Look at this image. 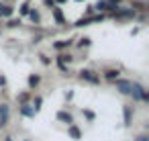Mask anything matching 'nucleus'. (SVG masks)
<instances>
[{
    "label": "nucleus",
    "instance_id": "ddd939ff",
    "mask_svg": "<svg viewBox=\"0 0 149 141\" xmlns=\"http://www.w3.org/2000/svg\"><path fill=\"white\" fill-rule=\"evenodd\" d=\"M39 82H41V78H39V76H35V74H33V76H29V86H31V88H35Z\"/></svg>",
    "mask_w": 149,
    "mask_h": 141
},
{
    "label": "nucleus",
    "instance_id": "1a4fd4ad",
    "mask_svg": "<svg viewBox=\"0 0 149 141\" xmlns=\"http://www.w3.org/2000/svg\"><path fill=\"white\" fill-rule=\"evenodd\" d=\"M13 15V8L8 4H0V17H10Z\"/></svg>",
    "mask_w": 149,
    "mask_h": 141
},
{
    "label": "nucleus",
    "instance_id": "412c9836",
    "mask_svg": "<svg viewBox=\"0 0 149 141\" xmlns=\"http://www.w3.org/2000/svg\"><path fill=\"white\" fill-rule=\"evenodd\" d=\"M43 2H45V6H51V8L55 6V2H53V0H43Z\"/></svg>",
    "mask_w": 149,
    "mask_h": 141
},
{
    "label": "nucleus",
    "instance_id": "423d86ee",
    "mask_svg": "<svg viewBox=\"0 0 149 141\" xmlns=\"http://www.w3.org/2000/svg\"><path fill=\"white\" fill-rule=\"evenodd\" d=\"M114 17H116V19H133V17H135V10H133V8L116 10V13H114Z\"/></svg>",
    "mask_w": 149,
    "mask_h": 141
},
{
    "label": "nucleus",
    "instance_id": "5701e85b",
    "mask_svg": "<svg viewBox=\"0 0 149 141\" xmlns=\"http://www.w3.org/2000/svg\"><path fill=\"white\" fill-rule=\"evenodd\" d=\"M0 86H6V78L4 76H0Z\"/></svg>",
    "mask_w": 149,
    "mask_h": 141
},
{
    "label": "nucleus",
    "instance_id": "f3484780",
    "mask_svg": "<svg viewBox=\"0 0 149 141\" xmlns=\"http://www.w3.org/2000/svg\"><path fill=\"white\" fill-rule=\"evenodd\" d=\"M41 102H43V98H41V96H37V98H35V106H33V108H35V112L41 108Z\"/></svg>",
    "mask_w": 149,
    "mask_h": 141
},
{
    "label": "nucleus",
    "instance_id": "aec40b11",
    "mask_svg": "<svg viewBox=\"0 0 149 141\" xmlns=\"http://www.w3.org/2000/svg\"><path fill=\"white\" fill-rule=\"evenodd\" d=\"M21 13H23V15H29V6L23 4V6H21Z\"/></svg>",
    "mask_w": 149,
    "mask_h": 141
},
{
    "label": "nucleus",
    "instance_id": "39448f33",
    "mask_svg": "<svg viewBox=\"0 0 149 141\" xmlns=\"http://www.w3.org/2000/svg\"><path fill=\"white\" fill-rule=\"evenodd\" d=\"M57 119H59L61 123H65L68 127H70V125H74V117H72L70 112H65V110H59V112H57Z\"/></svg>",
    "mask_w": 149,
    "mask_h": 141
},
{
    "label": "nucleus",
    "instance_id": "f257e3e1",
    "mask_svg": "<svg viewBox=\"0 0 149 141\" xmlns=\"http://www.w3.org/2000/svg\"><path fill=\"white\" fill-rule=\"evenodd\" d=\"M131 96H133V100H139V102H145V100H147V92H145V88H143L141 84H133Z\"/></svg>",
    "mask_w": 149,
    "mask_h": 141
},
{
    "label": "nucleus",
    "instance_id": "0eeeda50",
    "mask_svg": "<svg viewBox=\"0 0 149 141\" xmlns=\"http://www.w3.org/2000/svg\"><path fill=\"white\" fill-rule=\"evenodd\" d=\"M51 10H53V17H55V21H57L59 25H63V23H65V19H63V15H61V10H59V8H55V6H53Z\"/></svg>",
    "mask_w": 149,
    "mask_h": 141
},
{
    "label": "nucleus",
    "instance_id": "20e7f679",
    "mask_svg": "<svg viewBox=\"0 0 149 141\" xmlns=\"http://www.w3.org/2000/svg\"><path fill=\"white\" fill-rule=\"evenodd\" d=\"M80 78L86 80V82H90V84H98V76H94V72H90V70H82Z\"/></svg>",
    "mask_w": 149,
    "mask_h": 141
},
{
    "label": "nucleus",
    "instance_id": "dca6fc26",
    "mask_svg": "<svg viewBox=\"0 0 149 141\" xmlns=\"http://www.w3.org/2000/svg\"><path fill=\"white\" fill-rule=\"evenodd\" d=\"M70 43H72V41H57V43H55V49H63V47H70Z\"/></svg>",
    "mask_w": 149,
    "mask_h": 141
},
{
    "label": "nucleus",
    "instance_id": "6ab92c4d",
    "mask_svg": "<svg viewBox=\"0 0 149 141\" xmlns=\"http://www.w3.org/2000/svg\"><path fill=\"white\" fill-rule=\"evenodd\" d=\"M27 100H29V94H19V102L27 104Z\"/></svg>",
    "mask_w": 149,
    "mask_h": 141
},
{
    "label": "nucleus",
    "instance_id": "9b49d317",
    "mask_svg": "<svg viewBox=\"0 0 149 141\" xmlns=\"http://www.w3.org/2000/svg\"><path fill=\"white\" fill-rule=\"evenodd\" d=\"M131 119H133V108L125 106V125H131Z\"/></svg>",
    "mask_w": 149,
    "mask_h": 141
},
{
    "label": "nucleus",
    "instance_id": "f03ea898",
    "mask_svg": "<svg viewBox=\"0 0 149 141\" xmlns=\"http://www.w3.org/2000/svg\"><path fill=\"white\" fill-rule=\"evenodd\" d=\"M114 86L120 94H131V88H133V82L129 80H114Z\"/></svg>",
    "mask_w": 149,
    "mask_h": 141
},
{
    "label": "nucleus",
    "instance_id": "2eb2a0df",
    "mask_svg": "<svg viewBox=\"0 0 149 141\" xmlns=\"http://www.w3.org/2000/svg\"><path fill=\"white\" fill-rule=\"evenodd\" d=\"M94 8H98V10H106V8H108V2H106V0H98Z\"/></svg>",
    "mask_w": 149,
    "mask_h": 141
},
{
    "label": "nucleus",
    "instance_id": "a211bd4d",
    "mask_svg": "<svg viewBox=\"0 0 149 141\" xmlns=\"http://www.w3.org/2000/svg\"><path fill=\"white\" fill-rule=\"evenodd\" d=\"M78 45H80V47H88V45H90V39H88V37H84V39H80V43H78Z\"/></svg>",
    "mask_w": 149,
    "mask_h": 141
},
{
    "label": "nucleus",
    "instance_id": "4be33fe9",
    "mask_svg": "<svg viewBox=\"0 0 149 141\" xmlns=\"http://www.w3.org/2000/svg\"><path fill=\"white\" fill-rule=\"evenodd\" d=\"M137 141H149V137H147V135H139Z\"/></svg>",
    "mask_w": 149,
    "mask_h": 141
},
{
    "label": "nucleus",
    "instance_id": "f8f14e48",
    "mask_svg": "<svg viewBox=\"0 0 149 141\" xmlns=\"http://www.w3.org/2000/svg\"><path fill=\"white\" fill-rule=\"evenodd\" d=\"M104 76H106V80H118V70H108Z\"/></svg>",
    "mask_w": 149,
    "mask_h": 141
},
{
    "label": "nucleus",
    "instance_id": "393cba45",
    "mask_svg": "<svg viewBox=\"0 0 149 141\" xmlns=\"http://www.w3.org/2000/svg\"><path fill=\"white\" fill-rule=\"evenodd\" d=\"M4 141H13V139H10V137H6V139H4Z\"/></svg>",
    "mask_w": 149,
    "mask_h": 141
},
{
    "label": "nucleus",
    "instance_id": "6e6552de",
    "mask_svg": "<svg viewBox=\"0 0 149 141\" xmlns=\"http://www.w3.org/2000/svg\"><path fill=\"white\" fill-rule=\"evenodd\" d=\"M68 131H70L72 139H80V137H82V133H80V129H78L76 125H70V129H68Z\"/></svg>",
    "mask_w": 149,
    "mask_h": 141
},
{
    "label": "nucleus",
    "instance_id": "a878e982",
    "mask_svg": "<svg viewBox=\"0 0 149 141\" xmlns=\"http://www.w3.org/2000/svg\"><path fill=\"white\" fill-rule=\"evenodd\" d=\"M110 2H114V0H110ZM116 2H118V0H116Z\"/></svg>",
    "mask_w": 149,
    "mask_h": 141
},
{
    "label": "nucleus",
    "instance_id": "4468645a",
    "mask_svg": "<svg viewBox=\"0 0 149 141\" xmlns=\"http://www.w3.org/2000/svg\"><path fill=\"white\" fill-rule=\"evenodd\" d=\"M29 17H31V21H33V23H41V17H39V13H37V10H29Z\"/></svg>",
    "mask_w": 149,
    "mask_h": 141
},
{
    "label": "nucleus",
    "instance_id": "7ed1b4c3",
    "mask_svg": "<svg viewBox=\"0 0 149 141\" xmlns=\"http://www.w3.org/2000/svg\"><path fill=\"white\" fill-rule=\"evenodd\" d=\"M8 117H10V110L6 104H0V127H6L8 125Z\"/></svg>",
    "mask_w": 149,
    "mask_h": 141
},
{
    "label": "nucleus",
    "instance_id": "9d476101",
    "mask_svg": "<svg viewBox=\"0 0 149 141\" xmlns=\"http://www.w3.org/2000/svg\"><path fill=\"white\" fill-rule=\"evenodd\" d=\"M21 112H23L25 117H33V114H35V110L31 108V104H23V106H21Z\"/></svg>",
    "mask_w": 149,
    "mask_h": 141
},
{
    "label": "nucleus",
    "instance_id": "b1692460",
    "mask_svg": "<svg viewBox=\"0 0 149 141\" xmlns=\"http://www.w3.org/2000/svg\"><path fill=\"white\" fill-rule=\"evenodd\" d=\"M53 2H65V0H53Z\"/></svg>",
    "mask_w": 149,
    "mask_h": 141
}]
</instances>
